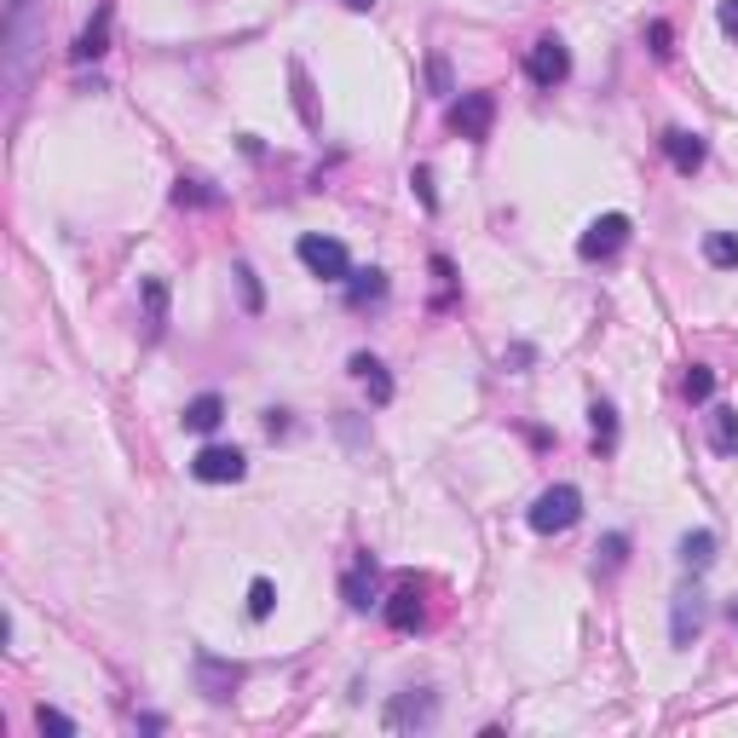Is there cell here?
<instances>
[{
	"label": "cell",
	"mask_w": 738,
	"mask_h": 738,
	"mask_svg": "<svg viewBox=\"0 0 738 738\" xmlns=\"http://www.w3.org/2000/svg\"><path fill=\"white\" fill-rule=\"evenodd\" d=\"M41 41H47V18H41V7L35 0H12L7 7V87L12 93H24Z\"/></svg>",
	"instance_id": "obj_1"
},
{
	"label": "cell",
	"mask_w": 738,
	"mask_h": 738,
	"mask_svg": "<svg viewBox=\"0 0 738 738\" xmlns=\"http://www.w3.org/2000/svg\"><path fill=\"white\" fill-rule=\"evenodd\" d=\"M525 520H531L536 536H560V531H571L577 520H583V490H577V485H548L543 497L531 502Z\"/></svg>",
	"instance_id": "obj_2"
},
{
	"label": "cell",
	"mask_w": 738,
	"mask_h": 738,
	"mask_svg": "<svg viewBox=\"0 0 738 738\" xmlns=\"http://www.w3.org/2000/svg\"><path fill=\"white\" fill-rule=\"evenodd\" d=\"M295 254L311 277H323V283H347L352 277V254H347V242H334V237H318V231H306L295 242Z\"/></svg>",
	"instance_id": "obj_3"
},
{
	"label": "cell",
	"mask_w": 738,
	"mask_h": 738,
	"mask_svg": "<svg viewBox=\"0 0 738 738\" xmlns=\"http://www.w3.org/2000/svg\"><path fill=\"white\" fill-rule=\"evenodd\" d=\"M525 76L531 87H543V93H554L566 76H571V47L560 35H543V41H531V53H525Z\"/></svg>",
	"instance_id": "obj_4"
},
{
	"label": "cell",
	"mask_w": 738,
	"mask_h": 738,
	"mask_svg": "<svg viewBox=\"0 0 738 738\" xmlns=\"http://www.w3.org/2000/svg\"><path fill=\"white\" fill-rule=\"evenodd\" d=\"M382 722L387 733H428L439 722V692H398Z\"/></svg>",
	"instance_id": "obj_5"
},
{
	"label": "cell",
	"mask_w": 738,
	"mask_h": 738,
	"mask_svg": "<svg viewBox=\"0 0 738 738\" xmlns=\"http://www.w3.org/2000/svg\"><path fill=\"white\" fill-rule=\"evenodd\" d=\"M242 474H249V456L237 444H208V451L191 456V479H203V485H237Z\"/></svg>",
	"instance_id": "obj_6"
},
{
	"label": "cell",
	"mask_w": 738,
	"mask_h": 738,
	"mask_svg": "<svg viewBox=\"0 0 738 738\" xmlns=\"http://www.w3.org/2000/svg\"><path fill=\"white\" fill-rule=\"evenodd\" d=\"M623 242H629V214H600L594 226L577 237V254L583 260H612Z\"/></svg>",
	"instance_id": "obj_7"
},
{
	"label": "cell",
	"mask_w": 738,
	"mask_h": 738,
	"mask_svg": "<svg viewBox=\"0 0 738 738\" xmlns=\"http://www.w3.org/2000/svg\"><path fill=\"white\" fill-rule=\"evenodd\" d=\"M490 122H497V99L490 93H462L451 104V133H462V139H485Z\"/></svg>",
	"instance_id": "obj_8"
},
{
	"label": "cell",
	"mask_w": 738,
	"mask_h": 738,
	"mask_svg": "<svg viewBox=\"0 0 738 738\" xmlns=\"http://www.w3.org/2000/svg\"><path fill=\"white\" fill-rule=\"evenodd\" d=\"M663 156H669V168H675V173H699L704 168V156H709V145L699 139V133H686V127H669L663 133Z\"/></svg>",
	"instance_id": "obj_9"
},
{
	"label": "cell",
	"mask_w": 738,
	"mask_h": 738,
	"mask_svg": "<svg viewBox=\"0 0 738 738\" xmlns=\"http://www.w3.org/2000/svg\"><path fill=\"white\" fill-rule=\"evenodd\" d=\"M704 629V594H675V612H669V640L692 646Z\"/></svg>",
	"instance_id": "obj_10"
},
{
	"label": "cell",
	"mask_w": 738,
	"mask_h": 738,
	"mask_svg": "<svg viewBox=\"0 0 738 738\" xmlns=\"http://www.w3.org/2000/svg\"><path fill=\"white\" fill-rule=\"evenodd\" d=\"M341 600H347L352 612H370V606H375V560H370V554L341 577Z\"/></svg>",
	"instance_id": "obj_11"
},
{
	"label": "cell",
	"mask_w": 738,
	"mask_h": 738,
	"mask_svg": "<svg viewBox=\"0 0 738 738\" xmlns=\"http://www.w3.org/2000/svg\"><path fill=\"white\" fill-rule=\"evenodd\" d=\"M352 375L370 387V398H375V405H393V375H387V364H382V357L357 352V357H352Z\"/></svg>",
	"instance_id": "obj_12"
},
{
	"label": "cell",
	"mask_w": 738,
	"mask_h": 738,
	"mask_svg": "<svg viewBox=\"0 0 738 738\" xmlns=\"http://www.w3.org/2000/svg\"><path fill=\"white\" fill-rule=\"evenodd\" d=\"M382 617L393 623V629H416V623H421V589H393L387 594V606H382Z\"/></svg>",
	"instance_id": "obj_13"
},
{
	"label": "cell",
	"mask_w": 738,
	"mask_h": 738,
	"mask_svg": "<svg viewBox=\"0 0 738 738\" xmlns=\"http://www.w3.org/2000/svg\"><path fill=\"white\" fill-rule=\"evenodd\" d=\"M709 451L715 456H738V410H727V405L709 410Z\"/></svg>",
	"instance_id": "obj_14"
},
{
	"label": "cell",
	"mask_w": 738,
	"mask_h": 738,
	"mask_svg": "<svg viewBox=\"0 0 738 738\" xmlns=\"http://www.w3.org/2000/svg\"><path fill=\"white\" fill-rule=\"evenodd\" d=\"M219 421H226V398H219V393H203V398H191V405H185V428L191 433H214Z\"/></svg>",
	"instance_id": "obj_15"
},
{
	"label": "cell",
	"mask_w": 738,
	"mask_h": 738,
	"mask_svg": "<svg viewBox=\"0 0 738 738\" xmlns=\"http://www.w3.org/2000/svg\"><path fill=\"white\" fill-rule=\"evenodd\" d=\"M715 548H722V543H715V531H686L681 536V566L686 571H709L715 566Z\"/></svg>",
	"instance_id": "obj_16"
},
{
	"label": "cell",
	"mask_w": 738,
	"mask_h": 738,
	"mask_svg": "<svg viewBox=\"0 0 738 738\" xmlns=\"http://www.w3.org/2000/svg\"><path fill=\"white\" fill-rule=\"evenodd\" d=\"M387 295V272H375V265H364V272L347 277V306H370Z\"/></svg>",
	"instance_id": "obj_17"
},
{
	"label": "cell",
	"mask_w": 738,
	"mask_h": 738,
	"mask_svg": "<svg viewBox=\"0 0 738 738\" xmlns=\"http://www.w3.org/2000/svg\"><path fill=\"white\" fill-rule=\"evenodd\" d=\"M704 260L715 265V272H733V265H738V237L733 231H709L704 237Z\"/></svg>",
	"instance_id": "obj_18"
},
{
	"label": "cell",
	"mask_w": 738,
	"mask_h": 738,
	"mask_svg": "<svg viewBox=\"0 0 738 738\" xmlns=\"http://www.w3.org/2000/svg\"><path fill=\"white\" fill-rule=\"evenodd\" d=\"M110 47V7L99 12V24H87L81 30V41H76V64H87V58H99Z\"/></svg>",
	"instance_id": "obj_19"
},
{
	"label": "cell",
	"mask_w": 738,
	"mask_h": 738,
	"mask_svg": "<svg viewBox=\"0 0 738 738\" xmlns=\"http://www.w3.org/2000/svg\"><path fill=\"white\" fill-rule=\"evenodd\" d=\"M173 203H179V208H214L219 191L208 185V179H179V185H173Z\"/></svg>",
	"instance_id": "obj_20"
},
{
	"label": "cell",
	"mask_w": 738,
	"mask_h": 738,
	"mask_svg": "<svg viewBox=\"0 0 738 738\" xmlns=\"http://www.w3.org/2000/svg\"><path fill=\"white\" fill-rule=\"evenodd\" d=\"M589 416H594V451L612 456V451H617V410H612V405H594Z\"/></svg>",
	"instance_id": "obj_21"
},
{
	"label": "cell",
	"mask_w": 738,
	"mask_h": 738,
	"mask_svg": "<svg viewBox=\"0 0 738 738\" xmlns=\"http://www.w3.org/2000/svg\"><path fill=\"white\" fill-rule=\"evenodd\" d=\"M272 606H277V589L265 583V577H254V583H249V617L265 623V617H272Z\"/></svg>",
	"instance_id": "obj_22"
},
{
	"label": "cell",
	"mask_w": 738,
	"mask_h": 738,
	"mask_svg": "<svg viewBox=\"0 0 738 738\" xmlns=\"http://www.w3.org/2000/svg\"><path fill=\"white\" fill-rule=\"evenodd\" d=\"M709 393H715V370L692 364V370H686V398H692V405H709Z\"/></svg>",
	"instance_id": "obj_23"
},
{
	"label": "cell",
	"mask_w": 738,
	"mask_h": 738,
	"mask_svg": "<svg viewBox=\"0 0 738 738\" xmlns=\"http://www.w3.org/2000/svg\"><path fill=\"white\" fill-rule=\"evenodd\" d=\"M203 686H208V699H231V686H237V669H214L203 658Z\"/></svg>",
	"instance_id": "obj_24"
},
{
	"label": "cell",
	"mask_w": 738,
	"mask_h": 738,
	"mask_svg": "<svg viewBox=\"0 0 738 738\" xmlns=\"http://www.w3.org/2000/svg\"><path fill=\"white\" fill-rule=\"evenodd\" d=\"M288 76H295V104H300V122H306V127H318V110H311V87H306V70L295 64V70H288Z\"/></svg>",
	"instance_id": "obj_25"
},
{
	"label": "cell",
	"mask_w": 738,
	"mask_h": 738,
	"mask_svg": "<svg viewBox=\"0 0 738 738\" xmlns=\"http://www.w3.org/2000/svg\"><path fill=\"white\" fill-rule=\"evenodd\" d=\"M35 727H41V733H76L70 715H64V709H47V704L35 709Z\"/></svg>",
	"instance_id": "obj_26"
},
{
	"label": "cell",
	"mask_w": 738,
	"mask_h": 738,
	"mask_svg": "<svg viewBox=\"0 0 738 738\" xmlns=\"http://www.w3.org/2000/svg\"><path fill=\"white\" fill-rule=\"evenodd\" d=\"M145 300H150V323L162 329V318H168V288H162V283L150 277V283H145Z\"/></svg>",
	"instance_id": "obj_27"
},
{
	"label": "cell",
	"mask_w": 738,
	"mask_h": 738,
	"mask_svg": "<svg viewBox=\"0 0 738 738\" xmlns=\"http://www.w3.org/2000/svg\"><path fill=\"white\" fill-rule=\"evenodd\" d=\"M428 81H433V93H439V99H444V93H456V87H451V64H444L439 53L428 58Z\"/></svg>",
	"instance_id": "obj_28"
},
{
	"label": "cell",
	"mask_w": 738,
	"mask_h": 738,
	"mask_svg": "<svg viewBox=\"0 0 738 738\" xmlns=\"http://www.w3.org/2000/svg\"><path fill=\"white\" fill-rule=\"evenodd\" d=\"M410 185H416V196H421V208L433 214V208H439V196H433V173H428V168H416V173H410Z\"/></svg>",
	"instance_id": "obj_29"
},
{
	"label": "cell",
	"mask_w": 738,
	"mask_h": 738,
	"mask_svg": "<svg viewBox=\"0 0 738 738\" xmlns=\"http://www.w3.org/2000/svg\"><path fill=\"white\" fill-rule=\"evenodd\" d=\"M623 554H629V536H606V543H600V560H606V571L623 566Z\"/></svg>",
	"instance_id": "obj_30"
},
{
	"label": "cell",
	"mask_w": 738,
	"mask_h": 738,
	"mask_svg": "<svg viewBox=\"0 0 738 738\" xmlns=\"http://www.w3.org/2000/svg\"><path fill=\"white\" fill-rule=\"evenodd\" d=\"M646 41H652V53H658V58H669V53H675V47H669L675 35H669V24H663V18H658L652 30H646Z\"/></svg>",
	"instance_id": "obj_31"
},
{
	"label": "cell",
	"mask_w": 738,
	"mask_h": 738,
	"mask_svg": "<svg viewBox=\"0 0 738 738\" xmlns=\"http://www.w3.org/2000/svg\"><path fill=\"white\" fill-rule=\"evenodd\" d=\"M237 283H242V300H249V311H260V283H254L249 265H237Z\"/></svg>",
	"instance_id": "obj_32"
},
{
	"label": "cell",
	"mask_w": 738,
	"mask_h": 738,
	"mask_svg": "<svg viewBox=\"0 0 738 738\" xmlns=\"http://www.w3.org/2000/svg\"><path fill=\"white\" fill-rule=\"evenodd\" d=\"M715 18H722L727 41H738V0H722V12H715Z\"/></svg>",
	"instance_id": "obj_33"
},
{
	"label": "cell",
	"mask_w": 738,
	"mask_h": 738,
	"mask_svg": "<svg viewBox=\"0 0 738 738\" xmlns=\"http://www.w3.org/2000/svg\"><path fill=\"white\" fill-rule=\"evenodd\" d=\"M341 7H347V12H370V7H375V0H341Z\"/></svg>",
	"instance_id": "obj_34"
},
{
	"label": "cell",
	"mask_w": 738,
	"mask_h": 738,
	"mask_svg": "<svg viewBox=\"0 0 738 738\" xmlns=\"http://www.w3.org/2000/svg\"><path fill=\"white\" fill-rule=\"evenodd\" d=\"M727 617H733V623H738V600H733V606H727Z\"/></svg>",
	"instance_id": "obj_35"
}]
</instances>
